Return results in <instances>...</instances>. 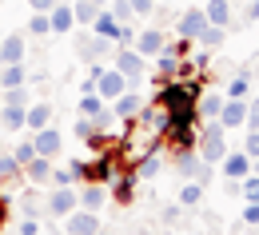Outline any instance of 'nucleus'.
<instances>
[{
    "label": "nucleus",
    "mask_w": 259,
    "mask_h": 235,
    "mask_svg": "<svg viewBox=\"0 0 259 235\" xmlns=\"http://www.w3.org/2000/svg\"><path fill=\"white\" fill-rule=\"evenodd\" d=\"M195 152H199V160L211 164V168L227 156V128L220 120H207V124L195 132Z\"/></svg>",
    "instance_id": "1"
},
{
    "label": "nucleus",
    "mask_w": 259,
    "mask_h": 235,
    "mask_svg": "<svg viewBox=\"0 0 259 235\" xmlns=\"http://www.w3.org/2000/svg\"><path fill=\"white\" fill-rule=\"evenodd\" d=\"M199 100V84H184V80H163V88L156 92V104L167 112H192Z\"/></svg>",
    "instance_id": "2"
},
{
    "label": "nucleus",
    "mask_w": 259,
    "mask_h": 235,
    "mask_svg": "<svg viewBox=\"0 0 259 235\" xmlns=\"http://www.w3.org/2000/svg\"><path fill=\"white\" fill-rule=\"evenodd\" d=\"M76 207H80V187H48L44 215H52V219H68Z\"/></svg>",
    "instance_id": "3"
},
{
    "label": "nucleus",
    "mask_w": 259,
    "mask_h": 235,
    "mask_svg": "<svg viewBox=\"0 0 259 235\" xmlns=\"http://www.w3.org/2000/svg\"><path fill=\"white\" fill-rule=\"evenodd\" d=\"M176 168H180V175H184V179L211 183V164H203L195 148H188V152H176Z\"/></svg>",
    "instance_id": "4"
},
{
    "label": "nucleus",
    "mask_w": 259,
    "mask_h": 235,
    "mask_svg": "<svg viewBox=\"0 0 259 235\" xmlns=\"http://www.w3.org/2000/svg\"><path fill=\"white\" fill-rule=\"evenodd\" d=\"M112 68H116V72H124V76H128V84L136 88V84L144 80V72H148V60H144V56H140V52H136V48L128 44L124 52H116V60H112Z\"/></svg>",
    "instance_id": "5"
},
{
    "label": "nucleus",
    "mask_w": 259,
    "mask_h": 235,
    "mask_svg": "<svg viewBox=\"0 0 259 235\" xmlns=\"http://www.w3.org/2000/svg\"><path fill=\"white\" fill-rule=\"evenodd\" d=\"M28 60V32L0 36V64H24Z\"/></svg>",
    "instance_id": "6"
},
{
    "label": "nucleus",
    "mask_w": 259,
    "mask_h": 235,
    "mask_svg": "<svg viewBox=\"0 0 259 235\" xmlns=\"http://www.w3.org/2000/svg\"><path fill=\"white\" fill-rule=\"evenodd\" d=\"M112 44H116V40H108V36L92 32V28H88L84 36H76V52H80L88 64H92L96 56H112Z\"/></svg>",
    "instance_id": "7"
},
{
    "label": "nucleus",
    "mask_w": 259,
    "mask_h": 235,
    "mask_svg": "<svg viewBox=\"0 0 259 235\" xmlns=\"http://www.w3.org/2000/svg\"><path fill=\"white\" fill-rule=\"evenodd\" d=\"M32 148H36V156H48V160H56V156L64 152V132L48 124V128L32 132Z\"/></svg>",
    "instance_id": "8"
},
{
    "label": "nucleus",
    "mask_w": 259,
    "mask_h": 235,
    "mask_svg": "<svg viewBox=\"0 0 259 235\" xmlns=\"http://www.w3.org/2000/svg\"><path fill=\"white\" fill-rule=\"evenodd\" d=\"M128 88H132L128 76H124V72H116V68H104V72L96 76V92H100V96H104L108 104L116 100V96H124Z\"/></svg>",
    "instance_id": "9"
},
{
    "label": "nucleus",
    "mask_w": 259,
    "mask_h": 235,
    "mask_svg": "<svg viewBox=\"0 0 259 235\" xmlns=\"http://www.w3.org/2000/svg\"><path fill=\"white\" fill-rule=\"evenodd\" d=\"M100 231V211H88V207H76L64 219V235H96Z\"/></svg>",
    "instance_id": "10"
},
{
    "label": "nucleus",
    "mask_w": 259,
    "mask_h": 235,
    "mask_svg": "<svg viewBox=\"0 0 259 235\" xmlns=\"http://www.w3.org/2000/svg\"><path fill=\"white\" fill-rule=\"evenodd\" d=\"M132 48H136V52H140L144 60H156V56H160L167 44H163V32H160V28H144V32H136Z\"/></svg>",
    "instance_id": "11"
},
{
    "label": "nucleus",
    "mask_w": 259,
    "mask_h": 235,
    "mask_svg": "<svg viewBox=\"0 0 259 235\" xmlns=\"http://www.w3.org/2000/svg\"><path fill=\"white\" fill-rule=\"evenodd\" d=\"M52 168H56V160H48V156H32V160L24 164V179H28L32 187H48V183H52Z\"/></svg>",
    "instance_id": "12"
},
{
    "label": "nucleus",
    "mask_w": 259,
    "mask_h": 235,
    "mask_svg": "<svg viewBox=\"0 0 259 235\" xmlns=\"http://www.w3.org/2000/svg\"><path fill=\"white\" fill-rule=\"evenodd\" d=\"M220 168H224V179H247L251 175V156L247 152H227L220 160Z\"/></svg>",
    "instance_id": "13"
},
{
    "label": "nucleus",
    "mask_w": 259,
    "mask_h": 235,
    "mask_svg": "<svg viewBox=\"0 0 259 235\" xmlns=\"http://www.w3.org/2000/svg\"><path fill=\"white\" fill-rule=\"evenodd\" d=\"M176 28H180V36H184V40H199V32H203V28H207V12H203V8H188V12H184V16H180V24H176Z\"/></svg>",
    "instance_id": "14"
},
{
    "label": "nucleus",
    "mask_w": 259,
    "mask_h": 235,
    "mask_svg": "<svg viewBox=\"0 0 259 235\" xmlns=\"http://www.w3.org/2000/svg\"><path fill=\"white\" fill-rule=\"evenodd\" d=\"M140 108H144V96H140L136 88H128L124 96H116V100H112V112H116L124 124H132V120L140 116Z\"/></svg>",
    "instance_id": "15"
},
{
    "label": "nucleus",
    "mask_w": 259,
    "mask_h": 235,
    "mask_svg": "<svg viewBox=\"0 0 259 235\" xmlns=\"http://www.w3.org/2000/svg\"><path fill=\"white\" fill-rule=\"evenodd\" d=\"M92 32L108 36V40H116V44H124V32H128V24H120V20L112 16V8H104L96 20H92Z\"/></svg>",
    "instance_id": "16"
},
{
    "label": "nucleus",
    "mask_w": 259,
    "mask_h": 235,
    "mask_svg": "<svg viewBox=\"0 0 259 235\" xmlns=\"http://www.w3.org/2000/svg\"><path fill=\"white\" fill-rule=\"evenodd\" d=\"M108 196H112V187L108 183H80V207H88V211H100L104 203H108Z\"/></svg>",
    "instance_id": "17"
},
{
    "label": "nucleus",
    "mask_w": 259,
    "mask_h": 235,
    "mask_svg": "<svg viewBox=\"0 0 259 235\" xmlns=\"http://www.w3.org/2000/svg\"><path fill=\"white\" fill-rule=\"evenodd\" d=\"M48 24H52V32H56V36H68L72 28H76V12H72L68 0H60V4L48 12Z\"/></svg>",
    "instance_id": "18"
},
{
    "label": "nucleus",
    "mask_w": 259,
    "mask_h": 235,
    "mask_svg": "<svg viewBox=\"0 0 259 235\" xmlns=\"http://www.w3.org/2000/svg\"><path fill=\"white\" fill-rule=\"evenodd\" d=\"M104 8H108V0H76V4H72V12H76V28H92V20H96Z\"/></svg>",
    "instance_id": "19"
},
{
    "label": "nucleus",
    "mask_w": 259,
    "mask_h": 235,
    "mask_svg": "<svg viewBox=\"0 0 259 235\" xmlns=\"http://www.w3.org/2000/svg\"><path fill=\"white\" fill-rule=\"evenodd\" d=\"M0 128H4V132H20V128H28V108L0 104Z\"/></svg>",
    "instance_id": "20"
},
{
    "label": "nucleus",
    "mask_w": 259,
    "mask_h": 235,
    "mask_svg": "<svg viewBox=\"0 0 259 235\" xmlns=\"http://www.w3.org/2000/svg\"><path fill=\"white\" fill-rule=\"evenodd\" d=\"M220 124H224V128L247 124V100H224V108H220Z\"/></svg>",
    "instance_id": "21"
},
{
    "label": "nucleus",
    "mask_w": 259,
    "mask_h": 235,
    "mask_svg": "<svg viewBox=\"0 0 259 235\" xmlns=\"http://www.w3.org/2000/svg\"><path fill=\"white\" fill-rule=\"evenodd\" d=\"M48 124H52V104L48 100H32L28 104V128L40 132V128H48Z\"/></svg>",
    "instance_id": "22"
},
{
    "label": "nucleus",
    "mask_w": 259,
    "mask_h": 235,
    "mask_svg": "<svg viewBox=\"0 0 259 235\" xmlns=\"http://www.w3.org/2000/svg\"><path fill=\"white\" fill-rule=\"evenodd\" d=\"M220 108H224V96L220 92H207V96L195 100V116L199 120H220Z\"/></svg>",
    "instance_id": "23"
},
{
    "label": "nucleus",
    "mask_w": 259,
    "mask_h": 235,
    "mask_svg": "<svg viewBox=\"0 0 259 235\" xmlns=\"http://www.w3.org/2000/svg\"><path fill=\"white\" fill-rule=\"evenodd\" d=\"M203 12H207V24H220V28L231 24V0H207Z\"/></svg>",
    "instance_id": "24"
},
{
    "label": "nucleus",
    "mask_w": 259,
    "mask_h": 235,
    "mask_svg": "<svg viewBox=\"0 0 259 235\" xmlns=\"http://www.w3.org/2000/svg\"><path fill=\"white\" fill-rule=\"evenodd\" d=\"M136 179H156V175H160L163 171V160H160V148H156V152H148V156H144V160H140V164H136Z\"/></svg>",
    "instance_id": "25"
},
{
    "label": "nucleus",
    "mask_w": 259,
    "mask_h": 235,
    "mask_svg": "<svg viewBox=\"0 0 259 235\" xmlns=\"http://www.w3.org/2000/svg\"><path fill=\"white\" fill-rule=\"evenodd\" d=\"M28 84V68L24 64H0V88H20Z\"/></svg>",
    "instance_id": "26"
},
{
    "label": "nucleus",
    "mask_w": 259,
    "mask_h": 235,
    "mask_svg": "<svg viewBox=\"0 0 259 235\" xmlns=\"http://www.w3.org/2000/svg\"><path fill=\"white\" fill-rule=\"evenodd\" d=\"M176 72H180V56H176L171 48H163L160 56H156V76H163V80H176Z\"/></svg>",
    "instance_id": "27"
},
{
    "label": "nucleus",
    "mask_w": 259,
    "mask_h": 235,
    "mask_svg": "<svg viewBox=\"0 0 259 235\" xmlns=\"http://www.w3.org/2000/svg\"><path fill=\"white\" fill-rule=\"evenodd\" d=\"M0 179H4V183L24 179V168L16 164V156H12V152H0Z\"/></svg>",
    "instance_id": "28"
},
{
    "label": "nucleus",
    "mask_w": 259,
    "mask_h": 235,
    "mask_svg": "<svg viewBox=\"0 0 259 235\" xmlns=\"http://www.w3.org/2000/svg\"><path fill=\"white\" fill-rule=\"evenodd\" d=\"M224 36H227V28H220V24H207V28L199 32V40H195V44H199L203 52H215V48L224 44Z\"/></svg>",
    "instance_id": "29"
},
{
    "label": "nucleus",
    "mask_w": 259,
    "mask_h": 235,
    "mask_svg": "<svg viewBox=\"0 0 259 235\" xmlns=\"http://www.w3.org/2000/svg\"><path fill=\"white\" fill-rule=\"evenodd\" d=\"M104 108H108V100H104L100 92H84V96H80V116H88V120H96Z\"/></svg>",
    "instance_id": "30"
},
{
    "label": "nucleus",
    "mask_w": 259,
    "mask_h": 235,
    "mask_svg": "<svg viewBox=\"0 0 259 235\" xmlns=\"http://www.w3.org/2000/svg\"><path fill=\"white\" fill-rule=\"evenodd\" d=\"M0 104H16V108H28V104H32V92H28V84H20V88H0Z\"/></svg>",
    "instance_id": "31"
},
{
    "label": "nucleus",
    "mask_w": 259,
    "mask_h": 235,
    "mask_svg": "<svg viewBox=\"0 0 259 235\" xmlns=\"http://www.w3.org/2000/svg\"><path fill=\"white\" fill-rule=\"evenodd\" d=\"M224 100H251V76L239 72V76L227 84V96H224Z\"/></svg>",
    "instance_id": "32"
},
{
    "label": "nucleus",
    "mask_w": 259,
    "mask_h": 235,
    "mask_svg": "<svg viewBox=\"0 0 259 235\" xmlns=\"http://www.w3.org/2000/svg\"><path fill=\"white\" fill-rule=\"evenodd\" d=\"M199 200H203V183L184 179V187H180V203H184V207H199Z\"/></svg>",
    "instance_id": "33"
},
{
    "label": "nucleus",
    "mask_w": 259,
    "mask_h": 235,
    "mask_svg": "<svg viewBox=\"0 0 259 235\" xmlns=\"http://www.w3.org/2000/svg\"><path fill=\"white\" fill-rule=\"evenodd\" d=\"M24 32L32 36V40H36V36H48V32H52V24H48V12H32V16H28V28H24Z\"/></svg>",
    "instance_id": "34"
},
{
    "label": "nucleus",
    "mask_w": 259,
    "mask_h": 235,
    "mask_svg": "<svg viewBox=\"0 0 259 235\" xmlns=\"http://www.w3.org/2000/svg\"><path fill=\"white\" fill-rule=\"evenodd\" d=\"M239 196L247 203H259V175H247V179H239Z\"/></svg>",
    "instance_id": "35"
},
{
    "label": "nucleus",
    "mask_w": 259,
    "mask_h": 235,
    "mask_svg": "<svg viewBox=\"0 0 259 235\" xmlns=\"http://www.w3.org/2000/svg\"><path fill=\"white\" fill-rule=\"evenodd\" d=\"M12 156H16V164H20V168H24V164H28V160H32V156H36L32 139H24V144H16V148H12Z\"/></svg>",
    "instance_id": "36"
},
{
    "label": "nucleus",
    "mask_w": 259,
    "mask_h": 235,
    "mask_svg": "<svg viewBox=\"0 0 259 235\" xmlns=\"http://www.w3.org/2000/svg\"><path fill=\"white\" fill-rule=\"evenodd\" d=\"M112 16H116L120 24H128L136 12H132V4H128V0H112Z\"/></svg>",
    "instance_id": "37"
},
{
    "label": "nucleus",
    "mask_w": 259,
    "mask_h": 235,
    "mask_svg": "<svg viewBox=\"0 0 259 235\" xmlns=\"http://www.w3.org/2000/svg\"><path fill=\"white\" fill-rule=\"evenodd\" d=\"M180 215H184V203H167V207H163V223H167V227H176Z\"/></svg>",
    "instance_id": "38"
},
{
    "label": "nucleus",
    "mask_w": 259,
    "mask_h": 235,
    "mask_svg": "<svg viewBox=\"0 0 259 235\" xmlns=\"http://www.w3.org/2000/svg\"><path fill=\"white\" fill-rule=\"evenodd\" d=\"M243 152H247L251 160L259 156V128H247V139H243Z\"/></svg>",
    "instance_id": "39"
},
{
    "label": "nucleus",
    "mask_w": 259,
    "mask_h": 235,
    "mask_svg": "<svg viewBox=\"0 0 259 235\" xmlns=\"http://www.w3.org/2000/svg\"><path fill=\"white\" fill-rule=\"evenodd\" d=\"M243 223H247V227H259V203H247V207H243Z\"/></svg>",
    "instance_id": "40"
},
{
    "label": "nucleus",
    "mask_w": 259,
    "mask_h": 235,
    "mask_svg": "<svg viewBox=\"0 0 259 235\" xmlns=\"http://www.w3.org/2000/svg\"><path fill=\"white\" fill-rule=\"evenodd\" d=\"M247 128H259V96L247 100Z\"/></svg>",
    "instance_id": "41"
},
{
    "label": "nucleus",
    "mask_w": 259,
    "mask_h": 235,
    "mask_svg": "<svg viewBox=\"0 0 259 235\" xmlns=\"http://www.w3.org/2000/svg\"><path fill=\"white\" fill-rule=\"evenodd\" d=\"M20 235H40V219H32V215L20 219Z\"/></svg>",
    "instance_id": "42"
},
{
    "label": "nucleus",
    "mask_w": 259,
    "mask_h": 235,
    "mask_svg": "<svg viewBox=\"0 0 259 235\" xmlns=\"http://www.w3.org/2000/svg\"><path fill=\"white\" fill-rule=\"evenodd\" d=\"M128 4H132V12H136V16H148L156 0H128Z\"/></svg>",
    "instance_id": "43"
},
{
    "label": "nucleus",
    "mask_w": 259,
    "mask_h": 235,
    "mask_svg": "<svg viewBox=\"0 0 259 235\" xmlns=\"http://www.w3.org/2000/svg\"><path fill=\"white\" fill-rule=\"evenodd\" d=\"M28 4H32V12H52L60 0H28Z\"/></svg>",
    "instance_id": "44"
},
{
    "label": "nucleus",
    "mask_w": 259,
    "mask_h": 235,
    "mask_svg": "<svg viewBox=\"0 0 259 235\" xmlns=\"http://www.w3.org/2000/svg\"><path fill=\"white\" fill-rule=\"evenodd\" d=\"M243 16H247V20H259V0H251V4H247V12H243Z\"/></svg>",
    "instance_id": "45"
},
{
    "label": "nucleus",
    "mask_w": 259,
    "mask_h": 235,
    "mask_svg": "<svg viewBox=\"0 0 259 235\" xmlns=\"http://www.w3.org/2000/svg\"><path fill=\"white\" fill-rule=\"evenodd\" d=\"M96 235H116V231H108V227H100V231H96Z\"/></svg>",
    "instance_id": "46"
},
{
    "label": "nucleus",
    "mask_w": 259,
    "mask_h": 235,
    "mask_svg": "<svg viewBox=\"0 0 259 235\" xmlns=\"http://www.w3.org/2000/svg\"><path fill=\"white\" fill-rule=\"evenodd\" d=\"M251 76H259V68H251Z\"/></svg>",
    "instance_id": "47"
},
{
    "label": "nucleus",
    "mask_w": 259,
    "mask_h": 235,
    "mask_svg": "<svg viewBox=\"0 0 259 235\" xmlns=\"http://www.w3.org/2000/svg\"><path fill=\"white\" fill-rule=\"evenodd\" d=\"M192 235H203V231H192Z\"/></svg>",
    "instance_id": "48"
}]
</instances>
